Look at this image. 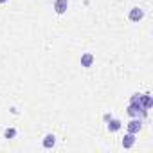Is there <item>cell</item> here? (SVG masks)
<instances>
[{
  "label": "cell",
  "instance_id": "obj_9",
  "mask_svg": "<svg viewBox=\"0 0 153 153\" xmlns=\"http://www.w3.org/2000/svg\"><path fill=\"white\" fill-rule=\"evenodd\" d=\"M108 130H110V131H117V130H121V121H117V119H110V121H108Z\"/></svg>",
  "mask_w": 153,
  "mask_h": 153
},
{
  "label": "cell",
  "instance_id": "obj_3",
  "mask_svg": "<svg viewBox=\"0 0 153 153\" xmlns=\"http://www.w3.org/2000/svg\"><path fill=\"white\" fill-rule=\"evenodd\" d=\"M67 9H68V0H56L54 2V11L58 15H63Z\"/></svg>",
  "mask_w": 153,
  "mask_h": 153
},
{
  "label": "cell",
  "instance_id": "obj_1",
  "mask_svg": "<svg viewBox=\"0 0 153 153\" xmlns=\"http://www.w3.org/2000/svg\"><path fill=\"white\" fill-rule=\"evenodd\" d=\"M126 112H128L130 117H139V115H146L148 110H144V108L140 106V103H130L128 108H126Z\"/></svg>",
  "mask_w": 153,
  "mask_h": 153
},
{
  "label": "cell",
  "instance_id": "obj_10",
  "mask_svg": "<svg viewBox=\"0 0 153 153\" xmlns=\"http://www.w3.org/2000/svg\"><path fill=\"white\" fill-rule=\"evenodd\" d=\"M16 137V130L15 128H6L4 130V139H15Z\"/></svg>",
  "mask_w": 153,
  "mask_h": 153
},
{
  "label": "cell",
  "instance_id": "obj_12",
  "mask_svg": "<svg viewBox=\"0 0 153 153\" xmlns=\"http://www.w3.org/2000/svg\"><path fill=\"white\" fill-rule=\"evenodd\" d=\"M7 2V0H0V4H6Z\"/></svg>",
  "mask_w": 153,
  "mask_h": 153
},
{
  "label": "cell",
  "instance_id": "obj_11",
  "mask_svg": "<svg viewBox=\"0 0 153 153\" xmlns=\"http://www.w3.org/2000/svg\"><path fill=\"white\" fill-rule=\"evenodd\" d=\"M103 119H105V123H108V121H110V119H112V115H110V114H106V115H105V117H103Z\"/></svg>",
  "mask_w": 153,
  "mask_h": 153
},
{
  "label": "cell",
  "instance_id": "obj_5",
  "mask_svg": "<svg viewBox=\"0 0 153 153\" xmlns=\"http://www.w3.org/2000/svg\"><path fill=\"white\" fill-rule=\"evenodd\" d=\"M139 103H140V106H142L144 110H149L151 105H153V99H151L149 94H142V96L139 97Z\"/></svg>",
  "mask_w": 153,
  "mask_h": 153
},
{
  "label": "cell",
  "instance_id": "obj_8",
  "mask_svg": "<svg viewBox=\"0 0 153 153\" xmlns=\"http://www.w3.org/2000/svg\"><path fill=\"white\" fill-rule=\"evenodd\" d=\"M54 142H56V137H54L52 133H47V135H45V139H43V148L51 149V148L54 146Z\"/></svg>",
  "mask_w": 153,
  "mask_h": 153
},
{
  "label": "cell",
  "instance_id": "obj_2",
  "mask_svg": "<svg viewBox=\"0 0 153 153\" xmlns=\"http://www.w3.org/2000/svg\"><path fill=\"white\" fill-rule=\"evenodd\" d=\"M142 128V123L139 117H133L130 123H128V133H139V130Z\"/></svg>",
  "mask_w": 153,
  "mask_h": 153
},
{
  "label": "cell",
  "instance_id": "obj_7",
  "mask_svg": "<svg viewBox=\"0 0 153 153\" xmlns=\"http://www.w3.org/2000/svg\"><path fill=\"white\" fill-rule=\"evenodd\" d=\"M133 144H135V133H128V135H124V139H123V148L130 149Z\"/></svg>",
  "mask_w": 153,
  "mask_h": 153
},
{
  "label": "cell",
  "instance_id": "obj_4",
  "mask_svg": "<svg viewBox=\"0 0 153 153\" xmlns=\"http://www.w3.org/2000/svg\"><path fill=\"white\" fill-rule=\"evenodd\" d=\"M128 18H130L131 22H139V20H142V18H144V11H142L140 7H133V9L130 11Z\"/></svg>",
  "mask_w": 153,
  "mask_h": 153
},
{
  "label": "cell",
  "instance_id": "obj_6",
  "mask_svg": "<svg viewBox=\"0 0 153 153\" xmlns=\"http://www.w3.org/2000/svg\"><path fill=\"white\" fill-rule=\"evenodd\" d=\"M94 54L92 52H85L83 56H81V67H85V68H88V67H92V63H94Z\"/></svg>",
  "mask_w": 153,
  "mask_h": 153
}]
</instances>
